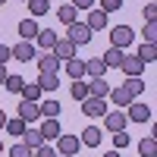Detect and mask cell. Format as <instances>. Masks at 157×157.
I'll list each match as a JSON object with an SVG mask.
<instances>
[{"instance_id":"35","label":"cell","mask_w":157,"mask_h":157,"mask_svg":"<svg viewBox=\"0 0 157 157\" xmlns=\"http://www.w3.org/2000/svg\"><path fill=\"white\" fill-rule=\"evenodd\" d=\"M129 148V135L126 132H113V151H123Z\"/></svg>"},{"instance_id":"28","label":"cell","mask_w":157,"mask_h":157,"mask_svg":"<svg viewBox=\"0 0 157 157\" xmlns=\"http://www.w3.org/2000/svg\"><path fill=\"white\" fill-rule=\"evenodd\" d=\"M69 94H72L75 101H85V98H88V82H85V78L72 82V85H69Z\"/></svg>"},{"instance_id":"15","label":"cell","mask_w":157,"mask_h":157,"mask_svg":"<svg viewBox=\"0 0 157 157\" xmlns=\"http://www.w3.org/2000/svg\"><path fill=\"white\" fill-rule=\"evenodd\" d=\"M110 94V82L107 78H91L88 82V98H107Z\"/></svg>"},{"instance_id":"22","label":"cell","mask_w":157,"mask_h":157,"mask_svg":"<svg viewBox=\"0 0 157 157\" xmlns=\"http://www.w3.org/2000/svg\"><path fill=\"white\" fill-rule=\"evenodd\" d=\"M120 88H123V91H126V94H129V98H132V101H135V98L141 94V91H145V82H141V78H126V82H123Z\"/></svg>"},{"instance_id":"18","label":"cell","mask_w":157,"mask_h":157,"mask_svg":"<svg viewBox=\"0 0 157 157\" xmlns=\"http://www.w3.org/2000/svg\"><path fill=\"white\" fill-rule=\"evenodd\" d=\"M101 138H104V135H101V129H98V126H88L78 141H82V145H88V148H98V145H101Z\"/></svg>"},{"instance_id":"14","label":"cell","mask_w":157,"mask_h":157,"mask_svg":"<svg viewBox=\"0 0 157 157\" xmlns=\"http://www.w3.org/2000/svg\"><path fill=\"white\" fill-rule=\"evenodd\" d=\"M38 132H41L44 141H50V138H60V135H63V129H60L57 120H41V129H38Z\"/></svg>"},{"instance_id":"10","label":"cell","mask_w":157,"mask_h":157,"mask_svg":"<svg viewBox=\"0 0 157 157\" xmlns=\"http://www.w3.org/2000/svg\"><path fill=\"white\" fill-rule=\"evenodd\" d=\"M120 69L126 72V78H141V69H145V63H141L138 57H123Z\"/></svg>"},{"instance_id":"5","label":"cell","mask_w":157,"mask_h":157,"mask_svg":"<svg viewBox=\"0 0 157 157\" xmlns=\"http://www.w3.org/2000/svg\"><path fill=\"white\" fill-rule=\"evenodd\" d=\"M126 120H129V123H148V120H151V107H148V104H141V101H132V104H129Z\"/></svg>"},{"instance_id":"9","label":"cell","mask_w":157,"mask_h":157,"mask_svg":"<svg viewBox=\"0 0 157 157\" xmlns=\"http://www.w3.org/2000/svg\"><path fill=\"white\" fill-rule=\"evenodd\" d=\"M35 57H38V50H35L32 41H19L16 47H13V60H19V63H29V60H35Z\"/></svg>"},{"instance_id":"17","label":"cell","mask_w":157,"mask_h":157,"mask_svg":"<svg viewBox=\"0 0 157 157\" xmlns=\"http://www.w3.org/2000/svg\"><path fill=\"white\" fill-rule=\"evenodd\" d=\"M123 57H126V54H123L120 47H110V50H107V54H104L101 60H104V66H107V69H120V63H123Z\"/></svg>"},{"instance_id":"37","label":"cell","mask_w":157,"mask_h":157,"mask_svg":"<svg viewBox=\"0 0 157 157\" xmlns=\"http://www.w3.org/2000/svg\"><path fill=\"white\" fill-rule=\"evenodd\" d=\"M10 157H32V148H25L22 141H19V145H13V148H10Z\"/></svg>"},{"instance_id":"19","label":"cell","mask_w":157,"mask_h":157,"mask_svg":"<svg viewBox=\"0 0 157 157\" xmlns=\"http://www.w3.org/2000/svg\"><path fill=\"white\" fill-rule=\"evenodd\" d=\"M38 32H41V29H38L35 19H22V22H19V38H22V41H32Z\"/></svg>"},{"instance_id":"12","label":"cell","mask_w":157,"mask_h":157,"mask_svg":"<svg viewBox=\"0 0 157 157\" xmlns=\"http://www.w3.org/2000/svg\"><path fill=\"white\" fill-rule=\"evenodd\" d=\"M85 25H88L91 32H104V29H107V13H101L98 6H94V10H88V19H85Z\"/></svg>"},{"instance_id":"20","label":"cell","mask_w":157,"mask_h":157,"mask_svg":"<svg viewBox=\"0 0 157 157\" xmlns=\"http://www.w3.org/2000/svg\"><path fill=\"white\" fill-rule=\"evenodd\" d=\"M22 145L35 151V148L44 145V138H41V132H38V129H25V132H22Z\"/></svg>"},{"instance_id":"3","label":"cell","mask_w":157,"mask_h":157,"mask_svg":"<svg viewBox=\"0 0 157 157\" xmlns=\"http://www.w3.org/2000/svg\"><path fill=\"white\" fill-rule=\"evenodd\" d=\"M78 148H82V141L75 135H60L57 138V157H72V154H78Z\"/></svg>"},{"instance_id":"1","label":"cell","mask_w":157,"mask_h":157,"mask_svg":"<svg viewBox=\"0 0 157 157\" xmlns=\"http://www.w3.org/2000/svg\"><path fill=\"white\" fill-rule=\"evenodd\" d=\"M66 41L75 44V47L88 44V41H91V29H88L85 22H72V25H69V32H66Z\"/></svg>"},{"instance_id":"29","label":"cell","mask_w":157,"mask_h":157,"mask_svg":"<svg viewBox=\"0 0 157 157\" xmlns=\"http://www.w3.org/2000/svg\"><path fill=\"white\" fill-rule=\"evenodd\" d=\"M3 129H6V132H10L13 138H22V132H25L29 126H25V123L19 120V116H16V120H6V126H3Z\"/></svg>"},{"instance_id":"47","label":"cell","mask_w":157,"mask_h":157,"mask_svg":"<svg viewBox=\"0 0 157 157\" xmlns=\"http://www.w3.org/2000/svg\"><path fill=\"white\" fill-rule=\"evenodd\" d=\"M16 3H19V0H16Z\"/></svg>"},{"instance_id":"21","label":"cell","mask_w":157,"mask_h":157,"mask_svg":"<svg viewBox=\"0 0 157 157\" xmlns=\"http://www.w3.org/2000/svg\"><path fill=\"white\" fill-rule=\"evenodd\" d=\"M138 154L141 157H157V135H148L138 141Z\"/></svg>"},{"instance_id":"32","label":"cell","mask_w":157,"mask_h":157,"mask_svg":"<svg viewBox=\"0 0 157 157\" xmlns=\"http://www.w3.org/2000/svg\"><path fill=\"white\" fill-rule=\"evenodd\" d=\"M38 88H41V91H57L60 88V75H41Z\"/></svg>"},{"instance_id":"45","label":"cell","mask_w":157,"mask_h":157,"mask_svg":"<svg viewBox=\"0 0 157 157\" xmlns=\"http://www.w3.org/2000/svg\"><path fill=\"white\" fill-rule=\"evenodd\" d=\"M0 154H3V141H0Z\"/></svg>"},{"instance_id":"44","label":"cell","mask_w":157,"mask_h":157,"mask_svg":"<svg viewBox=\"0 0 157 157\" xmlns=\"http://www.w3.org/2000/svg\"><path fill=\"white\" fill-rule=\"evenodd\" d=\"M104 157H120V151H107V154H104Z\"/></svg>"},{"instance_id":"39","label":"cell","mask_w":157,"mask_h":157,"mask_svg":"<svg viewBox=\"0 0 157 157\" xmlns=\"http://www.w3.org/2000/svg\"><path fill=\"white\" fill-rule=\"evenodd\" d=\"M10 60H13V47H6V44H0V66H6Z\"/></svg>"},{"instance_id":"25","label":"cell","mask_w":157,"mask_h":157,"mask_svg":"<svg viewBox=\"0 0 157 157\" xmlns=\"http://www.w3.org/2000/svg\"><path fill=\"white\" fill-rule=\"evenodd\" d=\"M107 98H110V104H116V107H129V104H132V98H129L120 85H116V88H110V94H107Z\"/></svg>"},{"instance_id":"7","label":"cell","mask_w":157,"mask_h":157,"mask_svg":"<svg viewBox=\"0 0 157 157\" xmlns=\"http://www.w3.org/2000/svg\"><path fill=\"white\" fill-rule=\"evenodd\" d=\"M19 120L29 126V123H38L41 120V104H32V101H22L19 104Z\"/></svg>"},{"instance_id":"43","label":"cell","mask_w":157,"mask_h":157,"mask_svg":"<svg viewBox=\"0 0 157 157\" xmlns=\"http://www.w3.org/2000/svg\"><path fill=\"white\" fill-rule=\"evenodd\" d=\"M3 126H6V113L0 110V129H3Z\"/></svg>"},{"instance_id":"34","label":"cell","mask_w":157,"mask_h":157,"mask_svg":"<svg viewBox=\"0 0 157 157\" xmlns=\"http://www.w3.org/2000/svg\"><path fill=\"white\" fill-rule=\"evenodd\" d=\"M98 3H101L98 10H101V13H107V16H110V13H116V10L123 6V0H98Z\"/></svg>"},{"instance_id":"31","label":"cell","mask_w":157,"mask_h":157,"mask_svg":"<svg viewBox=\"0 0 157 157\" xmlns=\"http://www.w3.org/2000/svg\"><path fill=\"white\" fill-rule=\"evenodd\" d=\"M138 60H141V63H154V60H157V47H154V44H141V47H138Z\"/></svg>"},{"instance_id":"8","label":"cell","mask_w":157,"mask_h":157,"mask_svg":"<svg viewBox=\"0 0 157 157\" xmlns=\"http://www.w3.org/2000/svg\"><path fill=\"white\" fill-rule=\"evenodd\" d=\"M60 72V60L54 54H41L38 57V75H57Z\"/></svg>"},{"instance_id":"4","label":"cell","mask_w":157,"mask_h":157,"mask_svg":"<svg viewBox=\"0 0 157 157\" xmlns=\"http://www.w3.org/2000/svg\"><path fill=\"white\" fill-rule=\"evenodd\" d=\"M126 113L123 110H107L104 113V126H107V132H126Z\"/></svg>"},{"instance_id":"36","label":"cell","mask_w":157,"mask_h":157,"mask_svg":"<svg viewBox=\"0 0 157 157\" xmlns=\"http://www.w3.org/2000/svg\"><path fill=\"white\" fill-rule=\"evenodd\" d=\"M157 41V22H148L145 25V44H154Z\"/></svg>"},{"instance_id":"27","label":"cell","mask_w":157,"mask_h":157,"mask_svg":"<svg viewBox=\"0 0 157 157\" xmlns=\"http://www.w3.org/2000/svg\"><path fill=\"white\" fill-rule=\"evenodd\" d=\"M19 94H22L25 101H32V104H38V98H41V88H38V82H32V85L25 82V85H22V91H19Z\"/></svg>"},{"instance_id":"16","label":"cell","mask_w":157,"mask_h":157,"mask_svg":"<svg viewBox=\"0 0 157 157\" xmlns=\"http://www.w3.org/2000/svg\"><path fill=\"white\" fill-rule=\"evenodd\" d=\"M104 72H107V66H104V60H101V57L85 60V75H91V78H104Z\"/></svg>"},{"instance_id":"26","label":"cell","mask_w":157,"mask_h":157,"mask_svg":"<svg viewBox=\"0 0 157 157\" xmlns=\"http://www.w3.org/2000/svg\"><path fill=\"white\" fill-rule=\"evenodd\" d=\"M60 101H44L41 104V120H57V116H60Z\"/></svg>"},{"instance_id":"13","label":"cell","mask_w":157,"mask_h":157,"mask_svg":"<svg viewBox=\"0 0 157 157\" xmlns=\"http://www.w3.org/2000/svg\"><path fill=\"white\" fill-rule=\"evenodd\" d=\"M63 69H66V75L72 78V82H78V78H85V60L72 57V60H66V63H63Z\"/></svg>"},{"instance_id":"2","label":"cell","mask_w":157,"mask_h":157,"mask_svg":"<svg viewBox=\"0 0 157 157\" xmlns=\"http://www.w3.org/2000/svg\"><path fill=\"white\" fill-rule=\"evenodd\" d=\"M132 38H135V32L129 29V25H116V29H110V41H113V47H120V50H126L129 44H132Z\"/></svg>"},{"instance_id":"33","label":"cell","mask_w":157,"mask_h":157,"mask_svg":"<svg viewBox=\"0 0 157 157\" xmlns=\"http://www.w3.org/2000/svg\"><path fill=\"white\" fill-rule=\"evenodd\" d=\"M6 91H13V94H19V91H22V85H25V78L22 75H6Z\"/></svg>"},{"instance_id":"24","label":"cell","mask_w":157,"mask_h":157,"mask_svg":"<svg viewBox=\"0 0 157 157\" xmlns=\"http://www.w3.org/2000/svg\"><path fill=\"white\" fill-rule=\"evenodd\" d=\"M57 16H60L63 25H72V22H78V10H75L72 3H66V6H60V10H57Z\"/></svg>"},{"instance_id":"11","label":"cell","mask_w":157,"mask_h":157,"mask_svg":"<svg viewBox=\"0 0 157 157\" xmlns=\"http://www.w3.org/2000/svg\"><path fill=\"white\" fill-rule=\"evenodd\" d=\"M54 57H57L60 63L72 60V57H75V44H69L66 38H57V44H54Z\"/></svg>"},{"instance_id":"46","label":"cell","mask_w":157,"mask_h":157,"mask_svg":"<svg viewBox=\"0 0 157 157\" xmlns=\"http://www.w3.org/2000/svg\"><path fill=\"white\" fill-rule=\"evenodd\" d=\"M3 3H6V0H0V6H3Z\"/></svg>"},{"instance_id":"6","label":"cell","mask_w":157,"mask_h":157,"mask_svg":"<svg viewBox=\"0 0 157 157\" xmlns=\"http://www.w3.org/2000/svg\"><path fill=\"white\" fill-rule=\"evenodd\" d=\"M107 110H110V107H107V101H104V98H85V101H82V113H85V116H104Z\"/></svg>"},{"instance_id":"40","label":"cell","mask_w":157,"mask_h":157,"mask_svg":"<svg viewBox=\"0 0 157 157\" xmlns=\"http://www.w3.org/2000/svg\"><path fill=\"white\" fill-rule=\"evenodd\" d=\"M145 19H148V22L157 19V3H148V6H145Z\"/></svg>"},{"instance_id":"23","label":"cell","mask_w":157,"mask_h":157,"mask_svg":"<svg viewBox=\"0 0 157 157\" xmlns=\"http://www.w3.org/2000/svg\"><path fill=\"white\" fill-rule=\"evenodd\" d=\"M35 41H38V47H44V50H54V44H57V35L50 32V29H41L35 35Z\"/></svg>"},{"instance_id":"41","label":"cell","mask_w":157,"mask_h":157,"mask_svg":"<svg viewBox=\"0 0 157 157\" xmlns=\"http://www.w3.org/2000/svg\"><path fill=\"white\" fill-rule=\"evenodd\" d=\"M75 10H94V0H72Z\"/></svg>"},{"instance_id":"38","label":"cell","mask_w":157,"mask_h":157,"mask_svg":"<svg viewBox=\"0 0 157 157\" xmlns=\"http://www.w3.org/2000/svg\"><path fill=\"white\" fill-rule=\"evenodd\" d=\"M32 157H57V151H54V148H47V145H41V148H35V151H32Z\"/></svg>"},{"instance_id":"30","label":"cell","mask_w":157,"mask_h":157,"mask_svg":"<svg viewBox=\"0 0 157 157\" xmlns=\"http://www.w3.org/2000/svg\"><path fill=\"white\" fill-rule=\"evenodd\" d=\"M25 3H29V10H32V19L44 16V13L50 10V3H47V0H25Z\"/></svg>"},{"instance_id":"42","label":"cell","mask_w":157,"mask_h":157,"mask_svg":"<svg viewBox=\"0 0 157 157\" xmlns=\"http://www.w3.org/2000/svg\"><path fill=\"white\" fill-rule=\"evenodd\" d=\"M6 75H10V72H6V66H0V82H6Z\"/></svg>"}]
</instances>
